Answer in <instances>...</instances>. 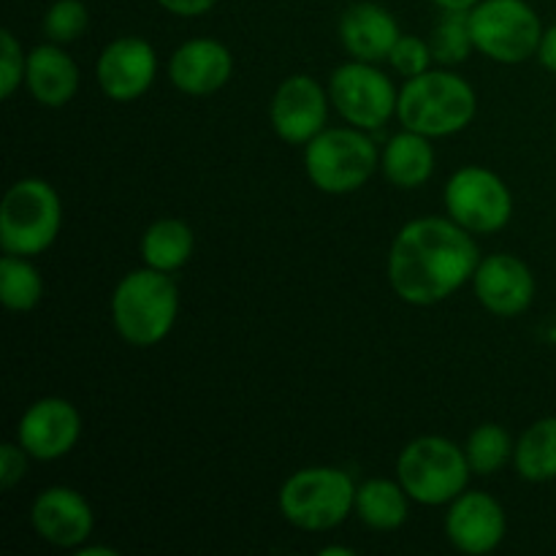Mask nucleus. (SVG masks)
<instances>
[{
    "label": "nucleus",
    "instance_id": "bb28decb",
    "mask_svg": "<svg viewBox=\"0 0 556 556\" xmlns=\"http://www.w3.org/2000/svg\"><path fill=\"white\" fill-rule=\"evenodd\" d=\"M87 25H90V11L81 0H54L43 14V36L60 47L79 41Z\"/></svg>",
    "mask_w": 556,
    "mask_h": 556
},
{
    "label": "nucleus",
    "instance_id": "7ed1b4c3",
    "mask_svg": "<svg viewBox=\"0 0 556 556\" xmlns=\"http://www.w3.org/2000/svg\"><path fill=\"white\" fill-rule=\"evenodd\" d=\"M179 291L168 271L152 266L128 271L112 296V320L117 334L134 348H152L177 324Z\"/></svg>",
    "mask_w": 556,
    "mask_h": 556
},
{
    "label": "nucleus",
    "instance_id": "f8f14e48",
    "mask_svg": "<svg viewBox=\"0 0 556 556\" xmlns=\"http://www.w3.org/2000/svg\"><path fill=\"white\" fill-rule=\"evenodd\" d=\"M157 74V54L147 38L119 36L101 49L96 79L109 101H139Z\"/></svg>",
    "mask_w": 556,
    "mask_h": 556
},
{
    "label": "nucleus",
    "instance_id": "0eeeda50",
    "mask_svg": "<svg viewBox=\"0 0 556 556\" xmlns=\"http://www.w3.org/2000/svg\"><path fill=\"white\" fill-rule=\"evenodd\" d=\"M63 226V204L47 179L27 177L11 185L0 204V248L3 253L36 258L52 248Z\"/></svg>",
    "mask_w": 556,
    "mask_h": 556
},
{
    "label": "nucleus",
    "instance_id": "6e6552de",
    "mask_svg": "<svg viewBox=\"0 0 556 556\" xmlns=\"http://www.w3.org/2000/svg\"><path fill=\"white\" fill-rule=\"evenodd\" d=\"M470 27L478 52L500 65L535 58L543 38L541 16L527 0H481L470 9Z\"/></svg>",
    "mask_w": 556,
    "mask_h": 556
},
{
    "label": "nucleus",
    "instance_id": "423d86ee",
    "mask_svg": "<svg viewBox=\"0 0 556 556\" xmlns=\"http://www.w3.org/2000/svg\"><path fill=\"white\" fill-rule=\"evenodd\" d=\"M470 476L465 448L440 434L410 440L396 459V481L418 505L454 503L467 489Z\"/></svg>",
    "mask_w": 556,
    "mask_h": 556
},
{
    "label": "nucleus",
    "instance_id": "6ab92c4d",
    "mask_svg": "<svg viewBox=\"0 0 556 556\" xmlns=\"http://www.w3.org/2000/svg\"><path fill=\"white\" fill-rule=\"evenodd\" d=\"M25 85L33 101L47 109H60L74 101L79 90V68L60 43H41L27 52Z\"/></svg>",
    "mask_w": 556,
    "mask_h": 556
},
{
    "label": "nucleus",
    "instance_id": "f3484780",
    "mask_svg": "<svg viewBox=\"0 0 556 556\" xmlns=\"http://www.w3.org/2000/svg\"><path fill=\"white\" fill-rule=\"evenodd\" d=\"M231 74L233 54L217 38H190L168 60V79L185 96H212L228 85Z\"/></svg>",
    "mask_w": 556,
    "mask_h": 556
},
{
    "label": "nucleus",
    "instance_id": "9b49d317",
    "mask_svg": "<svg viewBox=\"0 0 556 556\" xmlns=\"http://www.w3.org/2000/svg\"><path fill=\"white\" fill-rule=\"evenodd\" d=\"M329 92L318 79L307 74H293L282 79L269 103L271 130L286 144L304 147L329 123Z\"/></svg>",
    "mask_w": 556,
    "mask_h": 556
},
{
    "label": "nucleus",
    "instance_id": "1a4fd4ad",
    "mask_svg": "<svg viewBox=\"0 0 556 556\" xmlns=\"http://www.w3.org/2000/svg\"><path fill=\"white\" fill-rule=\"evenodd\" d=\"M445 215L476 237L503 231L514 215V195L505 179L483 166H462L443 190Z\"/></svg>",
    "mask_w": 556,
    "mask_h": 556
},
{
    "label": "nucleus",
    "instance_id": "9d476101",
    "mask_svg": "<svg viewBox=\"0 0 556 556\" xmlns=\"http://www.w3.org/2000/svg\"><path fill=\"white\" fill-rule=\"evenodd\" d=\"M329 98L348 125L380 130L396 114L400 90L375 63L348 60L337 65L329 79Z\"/></svg>",
    "mask_w": 556,
    "mask_h": 556
},
{
    "label": "nucleus",
    "instance_id": "4be33fe9",
    "mask_svg": "<svg viewBox=\"0 0 556 556\" xmlns=\"http://www.w3.org/2000/svg\"><path fill=\"white\" fill-rule=\"evenodd\" d=\"M193 228L185 220H179V217H161L141 237V261H144V266L168 271V275L182 269L193 258Z\"/></svg>",
    "mask_w": 556,
    "mask_h": 556
},
{
    "label": "nucleus",
    "instance_id": "39448f33",
    "mask_svg": "<svg viewBox=\"0 0 556 556\" xmlns=\"http://www.w3.org/2000/svg\"><path fill=\"white\" fill-rule=\"evenodd\" d=\"M356 483L340 467H304L280 486V514L304 532H329L353 514Z\"/></svg>",
    "mask_w": 556,
    "mask_h": 556
},
{
    "label": "nucleus",
    "instance_id": "72a5a7b5",
    "mask_svg": "<svg viewBox=\"0 0 556 556\" xmlns=\"http://www.w3.org/2000/svg\"><path fill=\"white\" fill-rule=\"evenodd\" d=\"M76 556H117V548L90 546V543H85V546H81V548H76Z\"/></svg>",
    "mask_w": 556,
    "mask_h": 556
},
{
    "label": "nucleus",
    "instance_id": "7c9ffc66",
    "mask_svg": "<svg viewBox=\"0 0 556 556\" xmlns=\"http://www.w3.org/2000/svg\"><path fill=\"white\" fill-rule=\"evenodd\" d=\"M155 3L161 5V9H166L168 14L190 20V16H201L206 14V11L215 9L217 0H155Z\"/></svg>",
    "mask_w": 556,
    "mask_h": 556
},
{
    "label": "nucleus",
    "instance_id": "f257e3e1",
    "mask_svg": "<svg viewBox=\"0 0 556 556\" xmlns=\"http://www.w3.org/2000/svg\"><path fill=\"white\" fill-rule=\"evenodd\" d=\"M481 250L476 233L445 217H416L396 231L389 250L391 291L413 307H432L472 280Z\"/></svg>",
    "mask_w": 556,
    "mask_h": 556
},
{
    "label": "nucleus",
    "instance_id": "c85d7f7f",
    "mask_svg": "<svg viewBox=\"0 0 556 556\" xmlns=\"http://www.w3.org/2000/svg\"><path fill=\"white\" fill-rule=\"evenodd\" d=\"M27 54L11 30L0 33V96L11 98L25 81Z\"/></svg>",
    "mask_w": 556,
    "mask_h": 556
},
{
    "label": "nucleus",
    "instance_id": "20e7f679",
    "mask_svg": "<svg viewBox=\"0 0 556 556\" xmlns=\"http://www.w3.org/2000/svg\"><path fill=\"white\" fill-rule=\"evenodd\" d=\"M380 168V152L367 130L326 128L304 144V172L309 182L329 195L362 190Z\"/></svg>",
    "mask_w": 556,
    "mask_h": 556
},
{
    "label": "nucleus",
    "instance_id": "393cba45",
    "mask_svg": "<svg viewBox=\"0 0 556 556\" xmlns=\"http://www.w3.org/2000/svg\"><path fill=\"white\" fill-rule=\"evenodd\" d=\"M429 49H432L434 63H440L443 68L465 63L476 49L470 11H443L429 33Z\"/></svg>",
    "mask_w": 556,
    "mask_h": 556
},
{
    "label": "nucleus",
    "instance_id": "b1692460",
    "mask_svg": "<svg viewBox=\"0 0 556 556\" xmlns=\"http://www.w3.org/2000/svg\"><path fill=\"white\" fill-rule=\"evenodd\" d=\"M43 296V280L25 255L5 253L0 261V302L11 313H30Z\"/></svg>",
    "mask_w": 556,
    "mask_h": 556
},
{
    "label": "nucleus",
    "instance_id": "4468645a",
    "mask_svg": "<svg viewBox=\"0 0 556 556\" xmlns=\"http://www.w3.org/2000/svg\"><path fill=\"white\" fill-rule=\"evenodd\" d=\"M30 525L33 532L49 546L76 552L90 541L96 516L90 503L76 489L49 486L33 500Z\"/></svg>",
    "mask_w": 556,
    "mask_h": 556
},
{
    "label": "nucleus",
    "instance_id": "f704fd0d",
    "mask_svg": "<svg viewBox=\"0 0 556 556\" xmlns=\"http://www.w3.org/2000/svg\"><path fill=\"white\" fill-rule=\"evenodd\" d=\"M320 556H353V548H348V546H326V548H320Z\"/></svg>",
    "mask_w": 556,
    "mask_h": 556
},
{
    "label": "nucleus",
    "instance_id": "cd10ccee",
    "mask_svg": "<svg viewBox=\"0 0 556 556\" xmlns=\"http://www.w3.org/2000/svg\"><path fill=\"white\" fill-rule=\"evenodd\" d=\"M389 63L396 74L405 76V79H413L418 74H427L432 68L434 58L432 49H429V41H424L418 36H400V41L391 49Z\"/></svg>",
    "mask_w": 556,
    "mask_h": 556
},
{
    "label": "nucleus",
    "instance_id": "5701e85b",
    "mask_svg": "<svg viewBox=\"0 0 556 556\" xmlns=\"http://www.w3.org/2000/svg\"><path fill=\"white\" fill-rule=\"evenodd\" d=\"M514 467L525 481L546 483L556 478V416L530 424L516 440Z\"/></svg>",
    "mask_w": 556,
    "mask_h": 556
},
{
    "label": "nucleus",
    "instance_id": "f03ea898",
    "mask_svg": "<svg viewBox=\"0 0 556 556\" xmlns=\"http://www.w3.org/2000/svg\"><path fill=\"white\" fill-rule=\"evenodd\" d=\"M478 114V96L465 76L448 68H429L405 79L396 103L402 128L429 139L462 134Z\"/></svg>",
    "mask_w": 556,
    "mask_h": 556
},
{
    "label": "nucleus",
    "instance_id": "2eb2a0df",
    "mask_svg": "<svg viewBox=\"0 0 556 556\" xmlns=\"http://www.w3.org/2000/svg\"><path fill=\"white\" fill-rule=\"evenodd\" d=\"M505 510L500 500L486 492H462L448 503L445 514V538L462 554L483 556L492 554L505 541Z\"/></svg>",
    "mask_w": 556,
    "mask_h": 556
},
{
    "label": "nucleus",
    "instance_id": "aec40b11",
    "mask_svg": "<svg viewBox=\"0 0 556 556\" xmlns=\"http://www.w3.org/2000/svg\"><path fill=\"white\" fill-rule=\"evenodd\" d=\"M434 161L438 155H434L432 139L402 128L400 134L386 141L383 152H380V172L394 188L416 190L432 179Z\"/></svg>",
    "mask_w": 556,
    "mask_h": 556
},
{
    "label": "nucleus",
    "instance_id": "412c9836",
    "mask_svg": "<svg viewBox=\"0 0 556 556\" xmlns=\"http://www.w3.org/2000/svg\"><path fill=\"white\" fill-rule=\"evenodd\" d=\"M410 494L405 492L400 481L389 478H369L356 486V503L353 514L358 516L364 527L375 532H394L410 516Z\"/></svg>",
    "mask_w": 556,
    "mask_h": 556
},
{
    "label": "nucleus",
    "instance_id": "a211bd4d",
    "mask_svg": "<svg viewBox=\"0 0 556 556\" xmlns=\"http://www.w3.org/2000/svg\"><path fill=\"white\" fill-rule=\"evenodd\" d=\"M337 33H340V43L345 47V52L353 60H367V63L389 60L391 49L402 36L400 22L394 20V14L386 5L369 3V0H362V3H353L351 9H345Z\"/></svg>",
    "mask_w": 556,
    "mask_h": 556
},
{
    "label": "nucleus",
    "instance_id": "a878e982",
    "mask_svg": "<svg viewBox=\"0 0 556 556\" xmlns=\"http://www.w3.org/2000/svg\"><path fill=\"white\" fill-rule=\"evenodd\" d=\"M514 448L516 443L510 440L508 429L500 424H481L467 438L465 456L472 476H494L508 462H514Z\"/></svg>",
    "mask_w": 556,
    "mask_h": 556
},
{
    "label": "nucleus",
    "instance_id": "2f4dec72",
    "mask_svg": "<svg viewBox=\"0 0 556 556\" xmlns=\"http://www.w3.org/2000/svg\"><path fill=\"white\" fill-rule=\"evenodd\" d=\"M535 58H538V63L543 65V68L556 74V25L548 27V30H543L541 47H538Z\"/></svg>",
    "mask_w": 556,
    "mask_h": 556
},
{
    "label": "nucleus",
    "instance_id": "ddd939ff",
    "mask_svg": "<svg viewBox=\"0 0 556 556\" xmlns=\"http://www.w3.org/2000/svg\"><path fill=\"white\" fill-rule=\"evenodd\" d=\"M81 438V416L63 396H43L22 413L16 424V443L30 459L54 462L68 456Z\"/></svg>",
    "mask_w": 556,
    "mask_h": 556
},
{
    "label": "nucleus",
    "instance_id": "c756f323",
    "mask_svg": "<svg viewBox=\"0 0 556 556\" xmlns=\"http://www.w3.org/2000/svg\"><path fill=\"white\" fill-rule=\"evenodd\" d=\"M27 459L30 454L20 443H5L0 448V486L5 492H11L27 476Z\"/></svg>",
    "mask_w": 556,
    "mask_h": 556
},
{
    "label": "nucleus",
    "instance_id": "473e14b6",
    "mask_svg": "<svg viewBox=\"0 0 556 556\" xmlns=\"http://www.w3.org/2000/svg\"><path fill=\"white\" fill-rule=\"evenodd\" d=\"M429 3L438 5L440 11H470L472 5H478L481 0H429Z\"/></svg>",
    "mask_w": 556,
    "mask_h": 556
},
{
    "label": "nucleus",
    "instance_id": "dca6fc26",
    "mask_svg": "<svg viewBox=\"0 0 556 556\" xmlns=\"http://www.w3.org/2000/svg\"><path fill=\"white\" fill-rule=\"evenodd\" d=\"M478 302L497 318H516L527 313L535 299V275L521 258L510 253H494L481 258L472 275Z\"/></svg>",
    "mask_w": 556,
    "mask_h": 556
}]
</instances>
